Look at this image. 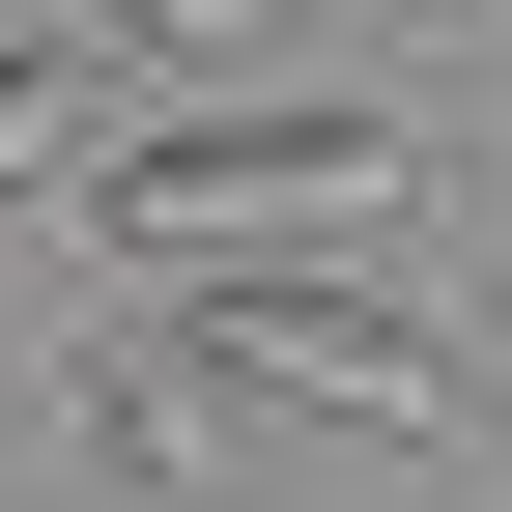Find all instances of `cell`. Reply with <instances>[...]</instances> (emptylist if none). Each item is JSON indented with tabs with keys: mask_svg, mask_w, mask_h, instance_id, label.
I'll return each instance as SVG.
<instances>
[{
	"mask_svg": "<svg viewBox=\"0 0 512 512\" xmlns=\"http://www.w3.org/2000/svg\"><path fill=\"white\" fill-rule=\"evenodd\" d=\"M313 200H427V143H399V114H143V143L86 171L114 256H171V228H313Z\"/></svg>",
	"mask_w": 512,
	"mask_h": 512,
	"instance_id": "1",
	"label": "cell"
},
{
	"mask_svg": "<svg viewBox=\"0 0 512 512\" xmlns=\"http://www.w3.org/2000/svg\"><path fill=\"white\" fill-rule=\"evenodd\" d=\"M171 342H200L228 399H342V427H399V456L456 427V342H427V313H370V285H228V256H200V285H171Z\"/></svg>",
	"mask_w": 512,
	"mask_h": 512,
	"instance_id": "2",
	"label": "cell"
},
{
	"mask_svg": "<svg viewBox=\"0 0 512 512\" xmlns=\"http://www.w3.org/2000/svg\"><path fill=\"white\" fill-rule=\"evenodd\" d=\"M57 86H86V57H57V29H0V171L57 143Z\"/></svg>",
	"mask_w": 512,
	"mask_h": 512,
	"instance_id": "3",
	"label": "cell"
},
{
	"mask_svg": "<svg viewBox=\"0 0 512 512\" xmlns=\"http://www.w3.org/2000/svg\"><path fill=\"white\" fill-rule=\"evenodd\" d=\"M114 29H143V57H171V29H256V0H114Z\"/></svg>",
	"mask_w": 512,
	"mask_h": 512,
	"instance_id": "4",
	"label": "cell"
}]
</instances>
